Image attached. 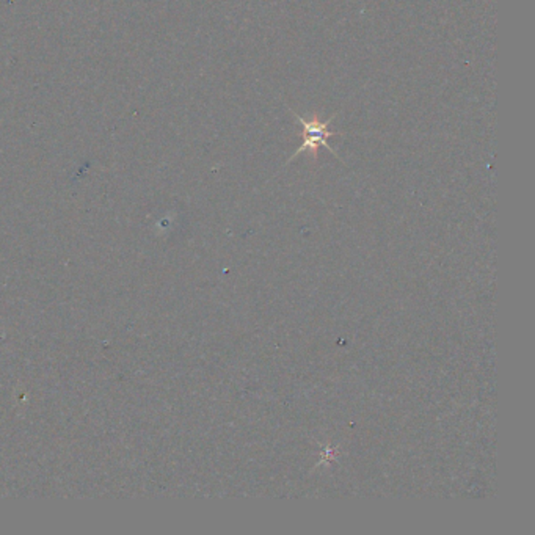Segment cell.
I'll return each instance as SVG.
<instances>
[{"instance_id": "1", "label": "cell", "mask_w": 535, "mask_h": 535, "mask_svg": "<svg viewBox=\"0 0 535 535\" xmlns=\"http://www.w3.org/2000/svg\"><path fill=\"white\" fill-rule=\"evenodd\" d=\"M292 115H294L295 119H297V121L300 123L301 128H303V144H301L300 148L295 151L294 154L291 156V159L287 160V163L291 162V160H294L297 157L301 156L303 152H311L314 159H316V157H317V150H319L320 146H322V148H326V150L330 151L333 156H336L333 148L328 144V138L338 136V132L330 131L328 126H330V123H332L338 115H332L326 121H322V119H320L319 117H316V115H314L311 119H305V118H301L300 115L295 113V111H292Z\"/></svg>"}]
</instances>
